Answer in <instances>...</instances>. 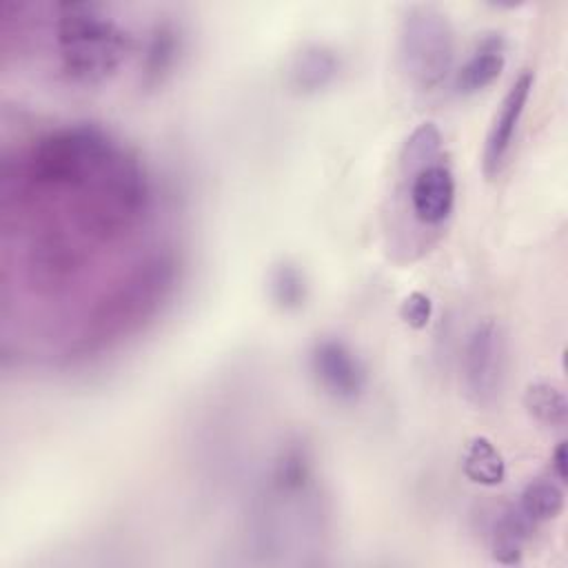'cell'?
I'll list each match as a JSON object with an SVG mask.
<instances>
[{"label":"cell","mask_w":568,"mask_h":568,"mask_svg":"<svg viewBox=\"0 0 568 568\" xmlns=\"http://www.w3.org/2000/svg\"><path fill=\"white\" fill-rule=\"evenodd\" d=\"M178 280L180 260L171 248L146 253L93 302L67 357L87 359L120 344L164 306Z\"/></svg>","instance_id":"obj_1"},{"label":"cell","mask_w":568,"mask_h":568,"mask_svg":"<svg viewBox=\"0 0 568 568\" xmlns=\"http://www.w3.org/2000/svg\"><path fill=\"white\" fill-rule=\"evenodd\" d=\"M324 501L311 448L295 439L280 448L257 493L251 528L257 550H282L291 539L322 535Z\"/></svg>","instance_id":"obj_2"},{"label":"cell","mask_w":568,"mask_h":568,"mask_svg":"<svg viewBox=\"0 0 568 568\" xmlns=\"http://www.w3.org/2000/svg\"><path fill=\"white\" fill-rule=\"evenodd\" d=\"M51 9V38L58 73L82 89L109 82L133 49L129 29L102 4L58 2Z\"/></svg>","instance_id":"obj_3"},{"label":"cell","mask_w":568,"mask_h":568,"mask_svg":"<svg viewBox=\"0 0 568 568\" xmlns=\"http://www.w3.org/2000/svg\"><path fill=\"white\" fill-rule=\"evenodd\" d=\"M402 195L413 222L424 231H439L455 211L457 184L444 162V142L435 122H422L406 138L399 153Z\"/></svg>","instance_id":"obj_4"},{"label":"cell","mask_w":568,"mask_h":568,"mask_svg":"<svg viewBox=\"0 0 568 568\" xmlns=\"http://www.w3.org/2000/svg\"><path fill=\"white\" fill-rule=\"evenodd\" d=\"M397 51L402 69L417 89L442 87L455 62V29L448 16L433 4L408 7L399 20Z\"/></svg>","instance_id":"obj_5"},{"label":"cell","mask_w":568,"mask_h":568,"mask_svg":"<svg viewBox=\"0 0 568 568\" xmlns=\"http://www.w3.org/2000/svg\"><path fill=\"white\" fill-rule=\"evenodd\" d=\"M508 366L506 333L499 322L481 320L473 326L462 351V386L475 408L499 404Z\"/></svg>","instance_id":"obj_6"},{"label":"cell","mask_w":568,"mask_h":568,"mask_svg":"<svg viewBox=\"0 0 568 568\" xmlns=\"http://www.w3.org/2000/svg\"><path fill=\"white\" fill-rule=\"evenodd\" d=\"M308 368L324 395L355 404L368 388V371L359 355L339 337H317L308 348Z\"/></svg>","instance_id":"obj_7"},{"label":"cell","mask_w":568,"mask_h":568,"mask_svg":"<svg viewBox=\"0 0 568 568\" xmlns=\"http://www.w3.org/2000/svg\"><path fill=\"white\" fill-rule=\"evenodd\" d=\"M532 87H535V73L530 69H524L513 80L510 89L506 91V95L490 122L486 144H484V155H481L484 173L488 178H495L506 164V158L515 144V135H517L519 122L524 118L526 104L530 100Z\"/></svg>","instance_id":"obj_8"},{"label":"cell","mask_w":568,"mask_h":568,"mask_svg":"<svg viewBox=\"0 0 568 568\" xmlns=\"http://www.w3.org/2000/svg\"><path fill=\"white\" fill-rule=\"evenodd\" d=\"M184 51V31L175 20H158L144 40L140 58V87H162L180 64Z\"/></svg>","instance_id":"obj_9"},{"label":"cell","mask_w":568,"mask_h":568,"mask_svg":"<svg viewBox=\"0 0 568 568\" xmlns=\"http://www.w3.org/2000/svg\"><path fill=\"white\" fill-rule=\"evenodd\" d=\"M506 67V40L501 33H486L453 75L457 95H475L488 89Z\"/></svg>","instance_id":"obj_10"},{"label":"cell","mask_w":568,"mask_h":568,"mask_svg":"<svg viewBox=\"0 0 568 568\" xmlns=\"http://www.w3.org/2000/svg\"><path fill=\"white\" fill-rule=\"evenodd\" d=\"M339 69L342 62L333 47L324 42H306L288 62V87L295 93L315 95L337 80Z\"/></svg>","instance_id":"obj_11"},{"label":"cell","mask_w":568,"mask_h":568,"mask_svg":"<svg viewBox=\"0 0 568 568\" xmlns=\"http://www.w3.org/2000/svg\"><path fill=\"white\" fill-rule=\"evenodd\" d=\"M535 524L517 508V504H508L490 528V555L497 564L515 566L521 561L526 544L535 532Z\"/></svg>","instance_id":"obj_12"},{"label":"cell","mask_w":568,"mask_h":568,"mask_svg":"<svg viewBox=\"0 0 568 568\" xmlns=\"http://www.w3.org/2000/svg\"><path fill=\"white\" fill-rule=\"evenodd\" d=\"M564 499H566L564 484L557 481L548 473V475L530 479L521 488V493H519L515 504L535 526H539V524H546V521L557 519L561 515Z\"/></svg>","instance_id":"obj_13"},{"label":"cell","mask_w":568,"mask_h":568,"mask_svg":"<svg viewBox=\"0 0 568 568\" xmlns=\"http://www.w3.org/2000/svg\"><path fill=\"white\" fill-rule=\"evenodd\" d=\"M462 470L468 481L479 486H497L506 479V462L499 448L484 435L473 437L462 453Z\"/></svg>","instance_id":"obj_14"},{"label":"cell","mask_w":568,"mask_h":568,"mask_svg":"<svg viewBox=\"0 0 568 568\" xmlns=\"http://www.w3.org/2000/svg\"><path fill=\"white\" fill-rule=\"evenodd\" d=\"M266 291L271 302L284 311L295 313L308 300V280L304 271L293 262H280L271 268L266 277Z\"/></svg>","instance_id":"obj_15"},{"label":"cell","mask_w":568,"mask_h":568,"mask_svg":"<svg viewBox=\"0 0 568 568\" xmlns=\"http://www.w3.org/2000/svg\"><path fill=\"white\" fill-rule=\"evenodd\" d=\"M526 413L541 426L561 428L568 419V402L559 386L550 382H530L524 390Z\"/></svg>","instance_id":"obj_16"},{"label":"cell","mask_w":568,"mask_h":568,"mask_svg":"<svg viewBox=\"0 0 568 568\" xmlns=\"http://www.w3.org/2000/svg\"><path fill=\"white\" fill-rule=\"evenodd\" d=\"M399 317L404 320V324L408 328H415V331H422L428 326L430 317H433V300L422 293V291H413L408 293L404 300H402V306H399Z\"/></svg>","instance_id":"obj_17"},{"label":"cell","mask_w":568,"mask_h":568,"mask_svg":"<svg viewBox=\"0 0 568 568\" xmlns=\"http://www.w3.org/2000/svg\"><path fill=\"white\" fill-rule=\"evenodd\" d=\"M548 473L557 479V481H566V442L561 439L555 450L550 453V464H548Z\"/></svg>","instance_id":"obj_18"}]
</instances>
